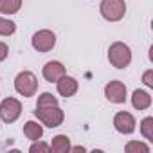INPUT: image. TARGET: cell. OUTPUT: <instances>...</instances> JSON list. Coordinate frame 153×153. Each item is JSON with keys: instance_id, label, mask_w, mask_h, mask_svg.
Wrapping results in <instances>:
<instances>
[{"instance_id": "cell-8", "label": "cell", "mask_w": 153, "mask_h": 153, "mask_svg": "<svg viewBox=\"0 0 153 153\" xmlns=\"http://www.w3.org/2000/svg\"><path fill=\"white\" fill-rule=\"evenodd\" d=\"M105 96L110 103H115V105H121L126 101V87L124 83L121 81H110L106 87H105Z\"/></svg>"}, {"instance_id": "cell-6", "label": "cell", "mask_w": 153, "mask_h": 153, "mask_svg": "<svg viewBox=\"0 0 153 153\" xmlns=\"http://www.w3.org/2000/svg\"><path fill=\"white\" fill-rule=\"evenodd\" d=\"M31 43L38 52H49L56 45V34L52 31H49V29H42L33 36Z\"/></svg>"}, {"instance_id": "cell-14", "label": "cell", "mask_w": 153, "mask_h": 153, "mask_svg": "<svg viewBox=\"0 0 153 153\" xmlns=\"http://www.w3.org/2000/svg\"><path fill=\"white\" fill-rule=\"evenodd\" d=\"M22 7V0H0V13L15 15Z\"/></svg>"}, {"instance_id": "cell-2", "label": "cell", "mask_w": 153, "mask_h": 153, "mask_svg": "<svg viewBox=\"0 0 153 153\" xmlns=\"http://www.w3.org/2000/svg\"><path fill=\"white\" fill-rule=\"evenodd\" d=\"M108 59H110V63H112L115 68H124V67H128L130 61H131V51H130V47H128L126 43L115 42V43H112L110 49H108Z\"/></svg>"}, {"instance_id": "cell-13", "label": "cell", "mask_w": 153, "mask_h": 153, "mask_svg": "<svg viewBox=\"0 0 153 153\" xmlns=\"http://www.w3.org/2000/svg\"><path fill=\"white\" fill-rule=\"evenodd\" d=\"M51 148L54 153H67L70 151V140L67 135H56L51 142Z\"/></svg>"}, {"instance_id": "cell-10", "label": "cell", "mask_w": 153, "mask_h": 153, "mask_svg": "<svg viewBox=\"0 0 153 153\" xmlns=\"http://www.w3.org/2000/svg\"><path fill=\"white\" fill-rule=\"evenodd\" d=\"M61 76H65V67L61 61H49L43 67V78L49 83H56Z\"/></svg>"}, {"instance_id": "cell-20", "label": "cell", "mask_w": 153, "mask_h": 153, "mask_svg": "<svg viewBox=\"0 0 153 153\" xmlns=\"http://www.w3.org/2000/svg\"><path fill=\"white\" fill-rule=\"evenodd\" d=\"M142 81H144V85H148V87H153V70H146V72H144V76H142Z\"/></svg>"}, {"instance_id": "cell-21", "label": "cell", "mask_w": 153, "mask_h": 153, "mask_svg": "<svg viewBox=\"0 0 153 153\" xmlns=\"http://www.w3.org/2000/svg\"><path fill=\"white\" fill-rule=\"evenodd\" d=\"M7 52H9L7 45H6L4 42H0V61H4V59L7 58Z\"/></svg>"}, {"instance_id": "cell-3", "label": "cell", "mask_w": 153, "mask_h": 153, "mask_svg": "<svg viewBox=\"0 0 153 153\" xmlns=\"http://www.w3.org/2000/svg\"><path fill=\"white\" fill-rule=\"evenodd\" d=\"M15 90L24 96V97H31L36 94L38 90V79H36V76L29 70H24L16 76V79H15Z\"/></svg>"}, {"instance_id": "cell-7", "label": "cell", "mask_w": 153, "mask_h": 153, "mask_svg": "<svg viewBox=\"0 0 153 153\" xmlns=\"http://www.w3.org/2000/svg\"><path fill=\"white\" fill-rule=\"evenodd\" d=\"M135 117L130 114V112H119L115 114L114 117V126L119 133H124V135H130L135 131Z\"/></svg>"}, {"instance_id": "cell-1", "label": "cell", "mask_w": 153, "mask_h": 153, "mask_svg": "<svg viewBox=\"0 0 153 153\" xmlns=\"http://www.w3.org/2000/svg\"><path fill=\"white\" fill-rule=\"evenodd\" d=\"M34 115L49 128H56L63 123L65 115H63V110L58 106V105H51V106H36L34 110Z\"/></svg>"}, {"instance_id": "cell-4", "label": "cell", "mask_w": 153, "mask_h": 153, "mask_svg": "<svg viewBox=\"0 0 153 153\" xmlns=\"http://www.w3.org/2000/svg\"><path fill=\"white\" fill-rule=\"evenodd\" d=\"M99 9L105 20L119 22L126 13V4H124V0H103Z\"/></svg>"}, {"instance_id": "cell-5", "label": "cell", "mask_w": 153, "mask_h": 153, "mask_svg": "<svg viewBox=\"0 0 153 153\" xmlns=\"http://www.w3.org/2000/svg\"><path fill=\"white\" fill-rule=\"evenodd\" d=\"M22 114V105L18 99L15 97H6L2 103H0V119L4 123H15Z\"/></svg>"}, {"instance_id": "cell-15", "label": "cell", "mask_w": 153, "mask_h": 153, "mask_svg": "<svg viewBox=\"0 0 153 153\" xmlns=\"http://www.w3.org/2000/svg\"><path fill=\"white\" fill-rule=\"evenodd\" d=\"M16 31L15 22L7 20V18H0V36H11Z\"/></svg>"}, {"instance_id": "cell-16", "label": "cell", "mask_w": 153, "mask_h": 153, "mask_svg": "<svg viewBox=\"0 0 153 153\" xmlns=\"http://www.w3.org/2000/svg\"><path fill=\"white\" fill-rule=\"evenodd\" d=\"M140 133L148 139V140H153V117H146L140 124Z\"/></svg>"}, {"instance_id": "cell-11", "label": "cell", "mask_w": 153, "mask_h": 153, "mask_svg": "<svg viewBox=\"0 0 153 153\" xmlns=\"http://www.w3.org/2000/svg\"><path fill=\"white\" fill-rule=\"evenodd\" d=\"M131 105L137 110H146L151 105V96L148 92H144V90H135L133 96H131Z\"/></svg>"}, {"instance_id": "cell-12", "label": "cell", "mask_w": 153, "mask_h": 153, "mask_svg": "<svg viewBox=\"0 0 153 153\" xmlns=\"http://www.w3.org/2000/svg\"><path fill=\"white\" fill-rule=\"evenodd\" d=\"M24 133H25L27 139L38 140V139H42V135H43V128H42V124H38V123H34V121H27L25 126H24Z\"/></svg>"}, {"instance_id": "cell-17", "label": "cell", "mask_w": 153, "mask_h": 153, "mask_svg": "<svg viewBox=\"0 0 153 153\" xmlns=\"http://www.w3.org/2000/svg\"><path fill=\"white\" fill-rule=\"evenodd\" d=\"M51 105H58V99H56L51 92H43V94L38 97L36 106H51Z\"/></svg>"}, {"instance_id": "cell-18", "label": "cell", "mask_w": 153, "mask_h": 153, "mask_svg": "<svg viewBox=\"0 0 153 153\" xmlns=\"http://www.w3.org/2000/svg\"><path fill=\"white\" fill-rule=\"evenodd\" d=\"M128 153H133V151H142V153H148L149 151V146H146V144H142V142H137V140H131V142H128L126 144V148H124Z\"/></svg>"}, {"instance_id": "cell-22", "label": "cell", "mask_w": 153, "mask_h": 153, "mask_svg": "<svg viewBox=\"0 0 153 153\" xmlns=\"http://www.w3.org/2000/svg\"><path fill=\"white\" fill-rule=\"evenodd\" d=\"M72 151H85V148L83 146H74V148H70Z\"/></svg>"}, {"instance_id": "cell-9", "label": "cell", "mask_w": 153, "mask_h": 153, "mask_svg": "<svg viewBox=\"0 0 153 153\" xmlns=\"http://www.w3.org/2000/svg\"><path fill=\"white\" fill-rule=\"evenodd\" d=\"M58 85V94L63 96V97H72L76 92H78V81H76L74 78H70V76H61V78L56 81Z\"/></svg>"}, {"instance_id": "cell-19", "label": "cell", "mask_w": 153, "mask_h": 153, "mask_svg": "<svg viewBox=\"0 0 153 153\" xmlns=\"http://www.w3.org/2000/svg\"><path fill=\"white\" fill-rule=\"evenodd\" d=\"M49 149H51L49 144H45V142H38V140H33V144H31V148H29L31 153H36V151H49Z\"/></svg>"}]
</instances>
